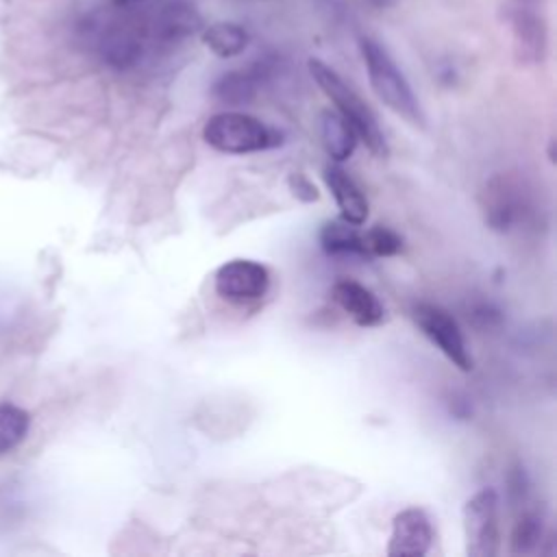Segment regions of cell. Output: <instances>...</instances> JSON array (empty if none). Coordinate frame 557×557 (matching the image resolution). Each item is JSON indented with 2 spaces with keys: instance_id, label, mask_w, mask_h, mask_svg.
<instances>
[{
  "instance_id": "ba28073f",
  "label": "cell",
  "mask_w": 557,
  "mask_h": 557,
  "mask_svg": "<svg viewBox=\"0 0 557 557\" xmlns=\"http://www.w3.org/2000/svg\"><path fill=\"white\" fill-rule=\"evenodd\" d=\"M433 527L431 518L420 507H407L392 520L387 555L392 557H422L431 550Z\"/></svg>"
},
{
  "instance_id": "5bb4252c",
  "label": "cell",
  "mask_w": 557,
  "mask_h": 557,
  "mask_svg": "<svg viewBox=\"0 0 557 557\" xmlns=\"http://www.w3.org/2000/svg\"><path fill=\"white\" fill-rule=\"evenodd\" d=\"M320 246L333 257H370L363 246V233L357 228V224L342 218L324 222L320 228Z\"/></svg>"
},
{
  "instance_id": "277c9868",
  "label": "cell",
  "mask_w": 557,
  "mask_h": 557,
  "mask_svg": "<svg viewBox=\"0 0 557 557\" xmlns=\"http://www.w3.org/2000/svg\"><path fill=\"white\" fill-rule=\"evenodd\" d=\"M463 537L470 557H496L500 550V500L492 487L472 494L463 505Z\"/></svg>"
},
{
  "instance_id": "ffe728a7",
  "label": "cell",
  "mask_w": 557,
  "mask_h": 557,
  "mask_svg": "<svg viewBox=\"0 0 557 557\" xmlns=\"http://www.w3.org/2000/svg\"><path fill=\"white\" fill-rule=\"evenodd\" d=\"M289 187H292L294 196L298 200H302V202L318 200V189H315V185L305 174H292L289 176Z\"/></svg>"
},
{
  "instance_id": "52a82bcc",
  "label": "cell",
  "mask_w": 557,
  "mask_h": 557,
  "mask_svg": "<svg viewBox=\"0 0 557 557\" xmlns=\"http://www.w3.org/2000/svg\"><path fill=\"white\" fill-rule=\"evenodd\" d=\"M270 289V272L263 263L252 259H233L218 268L215 292L228 302H255Z\"/></svg>"
},
{
  "instance_id": "2e32d148",
  "label": "cell",
  "mask_w": 557,
  "mask_h": 557,
  "mask_svg": "<svg viewBox=\"0 0 557 557\" xmlns=\"http://www.w3.org/2000/svg\"><path fill=\"white\" fill-rule=\"evenodd\" d=\"M320 135H322L324 150L333 161H346L355 152L357 133L337 111L322 113Z\"/></svg>"
},
{
  "instance_id": "4fadbf2b",
  "label": "cell",
  "mask_w": 557,
  "mask_h": 557,
  "mask_svg": "<svg viewBox=\"0 0 557 557\" xmlns=\"http://www.w3.org/2000/svg\"><path fill=\"white\" fill-rule=\"evenodd\" d=\"M516 189L518 187L505 176H496L490 181L485 191V220L494 231L505 233L522 218L524 202L516 194Z\"/></svg>"
},
{
  "instance_id": "e0dca14e",
  "label": "cell",
  "mask_w": 557,
  "mask_h": 557,
  "mask_svg": "<svg viewBox=\"0 0 557 557\" xmlns=\"http://www.w3.org/2000/svg\"><path fill=\"white\" fill-rule=\"evenodd\" d=\"M542 542V516L535 509H522L513 522L509 550L511 555H531Z\"/></svg>"
},
{
  "instance_id": "5b68a950",
  "label": "cell",
  "mask_w": 557,
  "mask_h": 557,
  "mask_svg": "<svg viewBox=\"0 0 557 557\" xmlns=\"http://www.w3.org/2000/svg\"><path fill=\"white\" fill-rule=\"evenodd\" d=\"M139 9L150 48L178 44L202 26L200 13L189 0H159L152 4L139 2Z\"/></svg>"
},
{
  "instance_id": "44dd1931",
  "label": "cell",
  "mask_w": 557,
  "mask_h": 557,
  "mask_svg": "<svg viewBox=\"0 0 557 557\" xmlns=\"http://www.w3.org/2000/svg\"><path fill=\"white\" fill-rule=\"evenodd\" d=\"M315 4H318L329 17H344V4H342V0H315Z\"/></svg>"
},
{
  "instance_id": "6da1fadb",
  "label": "cell",
  "mask_w": 557,
  "mask_h": 557,
  "mask_svg": "<svg viewBox=\"0 0 557 557\" xmlns=\"http://www.w3.org/2000/svg\"><path fill=\"white\" fill-rule=\"evenodd\" d=\"M359 52H361V59H363V65L368 72L370 87L376 94V98L387 109H392L396 115H400L405 122H409L411 126L424 128L426 120H424L422 107H420L409 81L405 78V74L396 65V61L389 57L385 46L381 41H376L374 37L361 35Z\"/></svg>"
},
{
  "instance_id": "8992f818",
  "label": "cell",
  "mask_w": 557,
  "mask_h": 557,
  "mask_svg": "<svg viewBox=\"0 0 557 557\" xmlns=\"http://www.w3.org/2000/svg\"><path fill=\"white\" fill-rule=\"evenodd\" d=\"M413 320H416L418 329L422 331V335L433 346H437L440 352L453 366H457L461 372H470L474 368V359H472V355L468 350L463 331L459 329V324L453 318V313H448L440 305L420 302L413 309Z\"/></svg>"
},
{
  "instance_id": "8fae6325",
  "label": "cell",
  "mask_w": 557,
  "mask_h": 557,
  "mask_svg": "<svg viewBox=\"0 0 557 557\" xmlns=\"http://www.w3.org/2000/svg\"><path fill=\"white\" fill-rule=\"evenodd\" d=\"M331 298L335 305L357 324V326H376L385 318L381 300L361 283L342 278L331 287Z\"/></svg>"
},
{
  "instance_id": "9a60e30c",
  "label": "cell",
  "mask_w": 557,
  "mask_h": 557,
  "mask_svg": "<svg viewBox=\"0 0 557 557\" xmlns=\"http://www.w3.org/2000/svg\"><path fill=\"white\" fill-rule=\"evenodd\" d=\"M202 44L220 59L237 57L246 50L250 35L242 24L235 22H215L202 28L200 33Z\"/></svg>"
},
{
  "instance_id": "7a4b0ae2",
  "label": "cell",
  "mask_w": 557,
  "mask_h": 557,
  "mask_svg": "<svg viewBox=\"0 0 557 557\" xmlns=\"http://www.w3.org/2000/svg\"><path fill=\"white\" fill-rule=\"evenodd\" d=\"M307 67L315 85L335 104L337 113L352 126V131L357 133V139H361L374 157H381V159L387 157L389 154L387 139L368 102H363V98L322 59H309Z\"/></svg>"
},
{
  "instance_id": "30bf717a",
  "label": "cell",
  "mask_w": 557,
  "mask_h": 557,
  "mask_svg": "<svg viewBox=\"0 0 557 557\" xmlns=\"http://www.w3.org/2000/svg\"><path fill=\"white\" fill-rule=\"evenodd\" d=\"M276 57H261L246 70H231L213 83V96L224 104H246L276 74Z\"/></svg>"
},
{
  "instance_id": "ac0fdd59",
  "label": "cell",
  "mask_w": 557,
  "mask_h": 557,
  "mask_svg": "<svg viewBox=\"0 0 557 557\" xmlns=\"http://www.w3.org/2000/svg\"><path fill=\"white\" fill-rule=\"evenodd\" d=\"M30 416L13 403L0 405V455L13 450L28 433Z\"/></svg>"
},
{
  "instance_id": "d6986e66",
  "label": "cell",
  "mask_w": 557,
  "mask_h": 557,
  "mask_svg": "<svg viewBox=\"0 0 557 557\" xmlns=\"http://www.w3.org/2000/svg\"><path fill=\"white\" fill-rule=\"evenodd\" d=\"M363 246L370 257H394L403 250V237L389 226L376 224L363 233Z\"/></svg>"
},
{
  "instance_id": "7c38bea8",
  "label": "cell",
  "mask_w": 557,
  "mask_h": 557,
  "mask_svg": "<svg viewBox=\"0 0 557 557\" xmlns=\"http://www.w3.org/2000/svg\"><path fill=\"white\" fill-rule=\"evenodd\" d=\"M324 183L331 189L337 209H339V218L361 226L368 218V198L361 191V187L355 183V178L339 165H326L322 170Z\"/></svg>"
},
{
  "instance_id": "9c48e42d",
  "label": "cell",
  "mask_w": 557,
  "mask_h": 557,
  "mask_svg": "<svg viewBox=\"0 0 557 557\" xmlns=\"http://www.w3.org/2000/svg\"><path fill=\"white\" fill-rule=\"evenodd\" d=\"M507 22L513 33V50L520 63H542L548 46L544 17L524 4L507 7Z\"/></svg>"
},
{
  "instance_id": "3957f363",
  "label": "cell",
  "mask_w": 557,
  "mask_h": 557,
  "mask_svg": "<svg viewBox=\"0 0 557 557\" xmlns=\"http://www.w3.org/2000/svg\"><path fill=\"white\" fill-rule=\"evenodd\" d=\"M202 139L218 152L248 154L283 144L281 131L242 111H222L205 122Z\"/></svg>"
},
{
  "instance_id": "7402d4cb",
  "label": "cell",
  "mask_w": 557,
  "mask_h": 557,
  "mask_svg": "<svg viewBox=\"0 0 557 557\" xmlns=\"http://www.w3.org/2000/svg\"><path fill=\"white\" fill-rule=\"evenodd\" d=\"M372 9H387V7H392L396 0H366Z\"/></svg>"
}]
</instances>
